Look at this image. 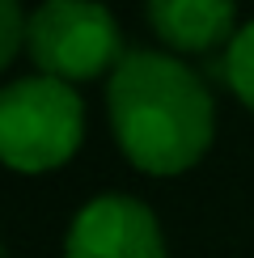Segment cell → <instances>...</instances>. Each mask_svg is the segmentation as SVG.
<instances>
[{"label": "cell", "instance_id": "277c9868", "mask_svg": "<svg viewBox=\"0 0 254 258\" xmlns=\"http://www.w3.org/2000/svg\"><path fill=\"white\" fill-rule=\"evenodd\" d=\"M64 258H165L161 220L132 195H98L72 216Z\"/></svg>", "mask_w": 254, "mask_h": 258}, {"label": "cell", "instance_id": "7a4b0ae2", "mask_svg": "<svg viewBox=\"0 0 254 258\" xmlns=\"http://www.w3.org/2000/svg\"><path fill=\"white\" fill-rule=\"evenodd\" d=\"M85 106L77 85L21 77L0 89V161L17 174H47L81 148Z\"/></svg>", "mask_w": 254, "mask_h": 258}, {"label": "cell", "instance_id": "ba28073f", "mask_svg": "<svg viewBox=\"0 0 254 258\" xmlns=\"http://www.w3.org/2000/svg\"><path fill=\"white\" fill-rule=\"evenodd\" d=\"M0 258H9V254H5V250H0Z\"/></svg>", "mask_w": 254, "mask_h": 258}, {"label": "cell", "instance_id": "6da1fadb", "mask_svg": "<svg viewBox=\"0 0 254 258\" xmlns=\"http://www.w3.org/2000/svg\"><path fill=\"white\" fill-rule=\"evenodd\" d=\"M106 110L123 157L153 178L186 174L212 148V93L169 51H127L106 77Z\"/></svg>", "mask_w": 254, "mask_h": 258}, {"label": "cell", "instance_id": "3957f363", "mask_svg": "<svg viewBox=\"0 0 254 258\" xmlns=\"http://www.w3.org/2000/svg\"><path fill=\"white\" fill-rule=\"evenodd\" d=\"M26 51L42 77L55 81H98L123 63L119 21L98 0H42L30 13Z\"/></svg>", "mask_w": 254, "mask_h": 258}, {"label": "cell", "instance_id": "8992f818", "mask_svg": "<svg viewBox=\"0 0 254 258\" xmlns=\"http://www.w3.org/2000/svg\"><path fill=\"white\" fill-rule=\"evenodd\" d=\"M225 81L241 102L254 110V21L241 26L225 47Z\"/></svg>", "mask_w": 254, "mask_h": 258}, {"label": "cell", "instance_id": "52a82bcc", "mask_svg": "<svg viewBox=\"0 0 254 258\" xmlns=\"http://www.w3.org/2000/svg\"><path fill=\"white\" fill-rule=\"evenodd\" d=\"M26 30H30V13L21 9V0H0V72L26 47Z\"/></svg>", "mask_w": 254, "mask_h": 258}, {"label": "cell", "instance_id": "5b68a950", "mask_svg": "<svg viewBox=\"0 0 254 258\" xmlns=\"http://www.w3.org/2000/svg\"><path fill=\"white\" fill-rule=\"evenodd\" d=\"M153 34L174 51H204L233 42V0H144Z\"/></svg>", "mask_w": 254, "mask_h": 258}]
</instances>
